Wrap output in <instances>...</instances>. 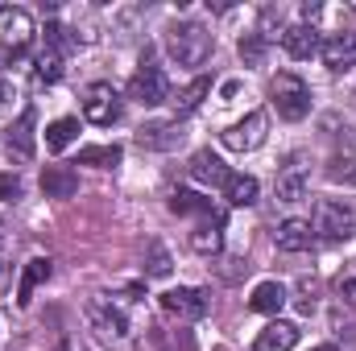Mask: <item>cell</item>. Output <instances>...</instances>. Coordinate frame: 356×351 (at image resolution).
Masks as SVG:
<instances>
[{
	"instance_id": "1",
	"label": "cell",
	"mask_w": 356,
	"mask_h": 351,
	"mask_svg": "<svg viewBox=\"0 0 356 351\" xmlns=\"http://www.w3.org/2000/svg\"><path fill=\"white\" fill-rule=\"evenodd\" d=\"M211 46H216V37L199 21H178L166 33V50H170V58L178 67H203L211 58Z\"/></svg>"
},
{
	"instance_id": "2",
	"label": "cell",
	"mask_w": 356,
	"mask_h": 351,
	"mask_svg": "<svg viewBox=\"0 0 356 351\" xmlns=\"http://www.w3.org/2000/svg\"><path fill=\"white\" fill-rule=\"evenodd\" d=\"M269 95H273L277 116L290 120V124H298V120L311 112V87H307L294 71H277V75L269 79Z\"/></svg>"
},
{
	"instance_id": "3",
	"label": "cell",
	"mask_w": 356,
	"mask_h": 351,
	"mask_svg": "<svg viewBox=\"0 0 356 351\" xmlns=\"http://www.w3.org/2000/svg\"><path fill=\"white\" fill-rule=\"evenodd\" d=\"M88 323L104 343H124V339H129V318H124V310H120L112 298H91L88 302Z\"/></svg>"
},
{
	"instance_id": "4",
	"label": "cell",
	"mask_w": 356,
	"mask_h": 351,
	"mask_svg": "<svg viewBox=\"0 0 356 351\" xmlns=\"http://www.w3.org/2000/svg\"><path fill=\"white\" fill-rule=\"evenodd\" d=\"M129 95H133L137 103H145V108L166 103V99H170V79H166V71H162V67H154L149 58H141L137 75L129 79Z\"/></svg>"
},
{
	"instance_id": "5",
	"label": "cell",
	"mask_w": 356,
	"mask_h": 351,
	"mask_svg": "<svg viewBox=\"0 0 356 351\" xmlns=\"http://www.w3.org/2000/svg\"><path fill=\"white\" fill-rule=\"evenodd\" d=\"M311 232H315V236H323V240H348V236L356 232L353 207L323 198V203L315 207V223H311Z\"/></svg>"
},
{
	"instance_id": "6",
	"label": "cell",
	"mask_w": 356,
	"mask_h": 351,
	"mask_svg": "<svg viewBox=\"0 0 356 351\" xmlns=\"http://www.w3.org/2000/svg\"><path fill=\"white\" fill-rule=\"evenodd\" d=\"M120 95H116V87L112 83H91L88 91H83V116H88L95 128H108V124H116L120 120Z\"/></svg>"
},
{
	"instance_id": "7",
	"label": "cell",
	"mask_w": 356,
	"mask_h": 351,
	"mask_svg": "<svg viewBox=\"0 0 356 351\" xmlns=\"http://www.w3.org/2000/svg\"><path fill=\"white\" fill-rule=\"evenodd\" d=\"M269 137V116L266 112H249L241 124H232L228 132H224V145L232 149V153H253V149H261Z\"/></svg>"
},
{
	"instance_id": "8",
	"label": "cell",
	"mask_w": 356,
	"mask_h": 351,
	"mask_svg": "<svg viewBox=\"0 0 356 351\" xmlns=\"http://www.w3.org/2000/svg\"><path fill=\"white\" fill-rule=\"evenodd\" d=\"M33 37V17L25 8H13V4H0V46L21 54Z\"/></svg>"
},
{
	"instance_id": "9",
	"label": "cell",
	"mask_w": 356,
	"mask_h": 351,
	"mask_svg": "<svg viewBox=\"0 0 356 351\" xmlns=\"http://www.w3.org/2000/svg\"><path fill=\"white\" fill-rule=\"evenodd\" d=\"M207 289H191V285H178V289H166L162 293V310H170L182 323H199L207 314Z\"/></svg>"
},
{
	"instance_id": "10",
	"label": "cell",
	"mask_w": 356,
	"mask_h": 351,
	"mask_svg": "<svg viewBox=\"0 0 356 351\" xmlns=\"http://www.w3.org/2000/svg\"><path fill=\"white\" fill-rule=\"evenodd\" d=\"M186 141V128H182V120H154V124H141L137 128V145L141 149H154V153H170Z\"/></svg>"
},
{
	"instance_id": "11",
	"label": "cell",
	"mask_w": 356,
	"mask_h": 351,
	"mask_svg": "<svg viewBox=\"0 0 356 351\" xmlns=\"http://www.w3.org/2000/svg\"><path fill=\"white\" fill-rule=\"evenodd\" d=\"M319 58H323V67H327V71H336V75L353 71V67H356V33H353V29H344V33L327 37V42L319 46Z\"/></svg>"
},
{
	"instance_id": "12",
	"label": "cell",
	"mask_w": 356,
	"mask_h": 351,
	"mask_svg": "<svg viewBox=\"0 0 356 351\" xmlns=\"http://www.w3.org/2000/svg\"><path fill=\"white\" fill-rule=\"evenodd\" d=\"M33 120H38V112H33V108H25V112H21V120H17V124L8 128V137H4V145H8V153H13L17 162H33V153H38Z\"/></svg>"
},
{
	"instance_id": "13",
	"label": "cell",
	"mask_w": 356,
	"mask_h": 351,
	"mask_svg": "<svg viewBox=\"0 0 356 351\" xmlns=\"http://www.w3.org/2000/svg\"><path fill=\"white\" fill-rule=\"evenodd\" d=\"M191 248L203 252V257H216V252L224 248V215H220V211L195 223V232H191Z\"/></svg>"
},
{
	"instance_id": "14",
	"label": "cell",
	"mask_w": 356,
	"mask_h": 351,
	"mask_svg": "<svg viewBox=\"0 0 356 351\" xmlns=\"http://www.w3.org/2000/svg\"><path fill=\"white\" fill-rule=\"evenodd\" d=\"M282 50L290 54V58H315L319 54V33H315V25H290V29H282Z\"/></svg>"
},
{
	"instance_id": "15",
	"label": "cell",
	"mask_w": 356,
	"mask_h": 351,
	"mask_svg": "<svg viewBox=\"0 0 356 351\" xmlns=\"http://www.w3.org/2000/svg\"><path fill=\"white\" fill-rule=\"evenodd\" d=\"M273 244H277L282 252H307V248L315 244V232H311L307 219H286V223H277Z\"/></svg>"
},
{
	"instance_id": "16",
	"label": "cell",
	"mask_w": 356,
	"mask_h": 351,
	"mask_svg": "<svg viewBox=\"0 0 356 351\" xmlns=\"http://www.w3.org/2000/svg\"><path fill=\"white\" fill-rule=\"evenodd\" d=\"M302 194H307V166H302V157H290L277 170V198L282 203H298Z\"/></svg>"
},
{
	"instance_id": "17",
	"label": "cell",
	"mask_w": 356,
	"mask_h": 351,
	"mask_svg": "<svg viewBox=\"0 0 356 351\" xmlns=\"http://www.w3.org/2000/svg\"><path fill=\"white\" fill-rule=\"evenodd\" d=\"M186 170H191V178H195V182H203V186H224V182H228V174H232V170H228V166H224L211 149H199V153L191 157V166H186Z\"/></svg>"
},
{
	"instance_id": "18",
	"label": "cell",
	"mask_w": 356,
	"mask_h": 351,
	"mask_svg": "<svg viewBox=\"0 0 356 351\" xmlns=\"http://www.w3.org/2000/svg\"><path fill=\"white\" fill-rule=\"evenodd\" d=\"M294 348H298V327L282 323V318H273L253 343V351H294Z\"/></svg>"
},
{
	"instance_id": "19",
	"label": "cell",
	"mask_w": 356,
	"mask_h": 351,
	"mask_svg": "<svg viewBox=\"0 0 356 351\" xmlns=\"http://www.w3.org/2000/svg\"><path fill=\"white\" fill-rule=\"evenodd\" d=\"M42 190H46V198H71L79 190V174L71 166H46L42 170Z\"/></svg>"
},
{
	"instance_id": "20",
	"label": "cell",
	"mask_w": 356,
	"mask_h": 351,
	"mask_svg": "<svg viewBox=\"0 0 356 351\" xmlns=\"http://www.w3.org/2000/svg\"><path fill=\"white\" fill-rule=\"evenodd\" d=\"M50 273H54L50 257H33V261L25 264L21 285H17V306H29V302H33V289H38L42 281H50Z\"/></svg>"
},
{
	"instance_id": "21",
	"label": "cell",
	"mask_w": 356,
	"mask_h": 351,
	"mask_svg": "<svg viewBox=\"0 0 356 351\" xmlns=\"http://www.w3.org/2000/svg\"><path fill=\"white\" fill-rule=\"evenodd\" d=\"M282 306H286V285H277V281H261V285H253L249 310H257V314H282Z\"/></svg>"
},
{
	"instance_id": "22",
	"label": "cell",
	"mask_w": 356,
	"mask_h": 351,
	"mask_svg": "<svg viewBox=\"0 0 356 351\" xmlns=\"http://www.w3.org/2000/svg\"><path fill=\"white\" fill-rule=\"evenodd\" d=\"M257 178L253 174H228V182H224V198L232 203V207H253L257 203Z\"/></svg>"
},
{
	"instance_id": "23",
	"label": "cell",
	"mask_w": 356,
	"mask_h": 351,
	"mask_svg": "<svg viewBox=\"0 0 356 351\" xmlns=\"http://www.w3.org/2000/svg\"><path fill=\"white\" fill-rule=\"evenodd\" d=\"M75 137H79V120L75 116H63V120L46 124V149L50 153H63L67 145H75Z\"/></svg>"
},
{
	"instance_id": "24",
	"label": "cell",
	"mask_w": 356,
	"mask_h": 351,
	"mask_svg": "<svg viewBox=\"0 0 356 351\" xmlns=\"http://www.w3.org/2000/svg\"><path fill=\"white\" fill-rule=\"evenodd\" d=\"M207 95H211V79H203V75H199V79H191L186 87L178 91L175 112H178V116H191V112H195V108H199V103H203Z\"/></svg>"
},
{
	"instance_id": "25",
	"label": "cell",
	"mask_w": 356,
	"mask_h": 351,
	"mask_svg": "<svg viewBox=\"0 0 356 351\" xmlns=\"http://www.w3.org/2000/svg\"><path fill=\"white\" fill-rule=\"evenodd\" d=\"M170 211H175V215H199V219L216 215L211 198H203V194H195V190H178L175 198H170Z\"/></svg>"
},
{
	"instance_id": "26",
	"label": "cell",
	"mask_w": 356,
	"mask_h": 351,
	"mask_svg": "<svg viewBox=\"0 0 356 351\" xmlns=\"http://www.w3.org/2000/svg\"><path fill=\"white\" fill-rule=\"evenodd\" d=\"M63 54L58 50H46L42 46V54H38V62H33V75H38V83H46V87H54L58 79H63Z\"/></svg>"
},
{
	"instance_id": "27",
	"label": "cell",
	"mask_w": 356,
	"mask_h": 351,
	"mask_svg": "<svg viewBox=\"0 0 356 351\" xmlns=\"http://www.w3.org/2000/svg\"><path fill=\"white\" fill-rule=\"evenodd\" d=\"M116 162H120V145H88V149H79L75 166H99V170H108Z\"/></svg>"
},
{
	"instance_id": "28",
	"label": "cell",
	"mask_w": 356,
	"mask_h": 351,
	"mask_svg": "<svg viewBox=\"0 0 356 351\" xmlns=\"http://www.w3.org/2000/svg\"><path fill=\"white\" fill-rule=\"evenodd\" d=\"M266 50H269V37L261 29L241 37V58H245V67H261V62H266Z\"/></svg>"
},
{
	"instance_id": "29",
	"label": "cell",
	"mask_w": 356,
	"mask_h": 351,
	"mask_svg": "<svg viewBox=\"0 0 356 351\" xmlns=\"http://www.w3.org/2000/svg\"><path fill=\"white\" fill-rule=\"evenodd\" d=\"M170 268H175V261H170L166 244L154 240V244H149V257H145V277H170Z\"/></svg>"
},
{
	"instance_id": "30",
	"label": "cell",
	"mask_w": 356,
	"mask_h": 351,
	"mask_svg": "<svg viewBox=\"0 0 356 351\" xmlns=\"http://www.w3.org/2000/svg\"><path fill=\"white\" fill-rule=\"evenodd\" d=\"M332 182H356V157H336L332 170H327Z\"/></svg>"
},
{
	"instance_id": "31",
	"label": "cell",
	"mask_w": 356,
	"mask_h": 351,
	"mask_svg": "<svg viewBox=\"0 0 356 351\" xmlns=\"http://www.w3.org/2000/svg\"><path fill=\"white\" fill-rule=\"evenodd\" d=\"M0 198L4 203H17L21 198V178L17 174H0Z\"/></svg>"
},
{
	"instance_id": "32",
	"label": "cell",
	"mask_w": 356,
	"mask_h": 351,
	"mask_svg": "<svg viewBox=\"0 0 356 351\" xmlns=\"http://www.w3.org/2000/svg\"><path fill=\"white\" fill-rule=\"evenodd\" d=\"M8 285H13V264H8L4 257H0V293H4Z\"/></svg>"
},
{
	"instance_id": "33",
	"label": "cell",
	"mask_w": 356,
	"mask_h": 351,
	"mask_svg": "<svg viewBox=\"0 0 356 351\" xmlns=\"http://www.w3.org/2000/svg\"><path fill=\"white\" fill-rule=\"evenodd\" d=\"M8 99H13V83H8V75H0V112H4Z\"/></svg>"
},
{
	"instance_id": "34",
	"label": "cell",
	"mask_w": 356,
	"mask_h": 351,
	"mask_svg": "<svg viewBox=\"0 0 356 351\" xmlns=\"http://www.w3.org/2000/svg\"><path fill=\"white\" fill-rule=\"evenodd\" d=\"M319 12H323V8H319V4H315V0H307V4H302V17H307V21H315V17H319Z\"/></svg>"
},
{
	"instance_id": "35",
	"label": "cell",
	"mask_w": 356,
	"mask_h": 351,
	"mask_svg": "<svg viewBox=\"0 0 356 351\" xmlns=\"http://www.w3.org/2000/svg\"><path fill=\"white\" fill-rule=\"evenodd\" d=\"M315 351H336V348H332V343H323V348H315Z\"/></svg>"
},
{
	"instance_id": "36",
	"label": "cell",
	"mask_w": 356,
	"mask_h": 351,
	"mask_svg": "<svg viewBox=\"0 0 356 351\" xmlns=\"http://www.w3.org/2000/svg\"><path fill=\"white\" fill-rule=\"evenodd\" d=\"M0 244H4V219H0Z\"/></svg>"
}]
</instances>
